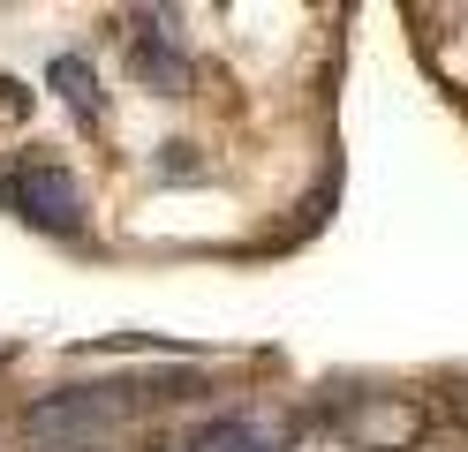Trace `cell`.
<instances>
[{"mask_svg": "<svg viewBox=\"0 0 468 452\" xmlns=\"http://www.w3.org/2000/svg\"><path fill=\"white\" fill-rule=\"evenodd\" d=\"M287 437V422L280 415H227V422H204V430H189L182 452H280Z\"/></svg>", "mask_w": 468, "mask_h": 452, "instance_id": "6da1fadb", "label": "cell"}, {"mask_svg": "<svg viewBox=\"0 0 468 452\" xmlns=\"http://www.w3.org/2000/svg\"><path fill=\"white\" fill-rule=\"evenodd\" d=\"M8 196L31 211L38 226H76V189H69V173H61V166H16Z\"/></svg>", "mask_w": 468, "mask_h": 452, "instance_id": "7a4b0ae2", "label": "cell"}, {"mask_svg": "<svg viewBox=\"0 0 468 452\" xmlns=\"http://www.w3.org/2000/svg\"><path fill=\"white\" fill-rule=\"evenodd\" d=\"M431 430V415L423 407H408V400H370L356 422H347V437L370 445V452H393V445H416Z\"/></svg>", "mask_w": 468, "mask_h": 452, "instance_id": "3957f363", "label": "cell"}, {"mask_svg": "<svg viewBox=\"0 0 468 452\" xmlns=\"http://www.w3.org/2000/svg\"><path fill=\"white\" fill-rule=\"evenodd\" d=\"M129 400H106V392H69V400H38L31 407V437H53V430H99L106 415H122Z\"/></svg>", "mask_w": 468, "mask_h": 452, "instance_id": "277c9868", "label": "cell"}, {"mask_svg": "<svg viewBox=\"0 0 468 452\" xmlns=\"http://www.w3.org/2000/svg\"><path fill=\"white\" fill-rule=\"evenodd\" d=\"M129 68L152 83V90H182V83H189V60H182V53H166V46H159V30H144V38L129 46Z\"/></svg>", "mask_w": 468, "mask_h": 452, "instance_id": "5b68a950", "label": "cell"}, {"mask_svg": "<svg viewBox=\"0 0 468 452\" xmlns=\"http://www.w3.org/2000/svg\"><path fill=\"white\" fill-rule=\"evenodd\" d=\"M53 90H61V99H69V106H76V113L99 129V113H106V106H99V90H91V68H83V60H69V53L53 60Z\"/></svg>", "mask_w": 468, "mask_h": 452, "instance_id": "8992f818", "label": "cell"}, {"mask_svg": "<svg viewBox=\"0 0 468 452\" xmlns=\"http://www.w3.org/2000/svg\"><path fill=\"white\" fill-rule=\"evenodd\" d=\"M453 407H461V415H468V392H453Z\"/></svg>", "mask_w": 468, "mask_h": 452, "instance_id": "52a82bcc", "label": "cell"}]
</instances>
